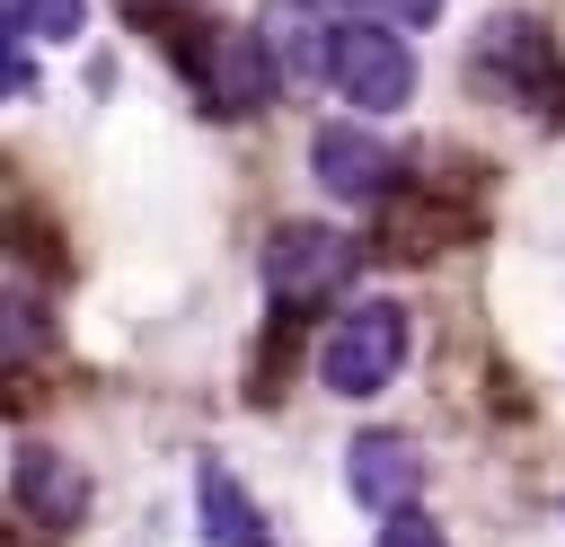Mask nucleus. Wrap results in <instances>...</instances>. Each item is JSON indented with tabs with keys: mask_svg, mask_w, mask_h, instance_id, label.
Segmentation results:
<instances>
[{
	"mask_svg": "<svg viewBox=\"0 0 565 547\" xmlns=\"http://www.w3.org/2000/svg\"><path fill=\"white\" fill-rule=\"evenodd\" d=\"M194 521H203L212 547H274L265 512L247 503V485H238L230 468H203V485H194Z\"/></svg>",
	"mask_w": 565,
	"mask_h": 547,
	"instance_id": "8",
	"label": "nucleus"
},
{
	"mask_svg": "<svg viewBox=\"0 0 565 547\" xmlns=\"http://www.w3.org/2000/svg\"><path fill=\"white\" fill-rule=\"evenodd\" d=\"M309 168H318V185H327L335 203H380V194L397 185V150H388L380 132H362V124H318Z\"/></svg>",
	"mask_w": 565,
	"mask_h": 547,
	"instance_id": "4",
	"label": "nucleus"
},
{
	"mask_svg": "<svg viewBox=\"0 0 565 547\" xmlns=\"http://www.w3.org/2000/svg\"><path fill=\"white\" fill-rule=\"evenodd\" d=\"M256 62H265V79H327V26H318V0H265L256 9Z\"/></svg>",
	"mask_w": 565,
	"mask_h": 547,
	"instance_id": "6",
	"label": "nucleus"
},
{
	"mask_svg": "<svg viewBox=\"0 0 565 547\" xmlns=\"http://www.w3.org/2000/svg\"><path fill=\"white\" fill-rule=\"evenodd\" d=\"M35 88V71H26V53H18V26L0 18V97H26Z\"/></svg>",
	"mask_w": 565,
	"mask_h": 547,
	"instance_id": "12",
	"label": "nucleus"
},
{
	"mask_svg": "<svg viewBox=\"0 0 565 547\" xmlns=\"http://www.w3.org/2000/svg\"><path fill=\"white\" fill-rule=\"evenodd\" d=\"M380 547H450V538H441V529H433L424 512H397V521L380 529Z\"/></svg>",
	"mask_w": 565,
	"mask_h": 547,
	"instance_id": "13",
	"label": "nucleus"
},
{
	"mask_svg": "<svg viewBox=\"0 0 565 547\" xmlns=\"http://www.w3.org/2000/svg\"><path fill=\"white\" fill-rule=\"evenodd\" d=\"M53 353V318L26 291H0V371H35Z\"/></svg>",
	"mask_w": 565,
	"mask_h": 547,
	"instance_id": "10",
	"label": "nucleus"
},
{
	"mask_svg": "<svg viewBox=\"0 0 565 547\" xmlns=\"http://www.w3.org/2000/svg\"><path fill=\"white\" fill-rule=\"evenodd\" d=\"M371 9H388L397 26H433V18H441V0H371Z\"/></svg>",
	"mask_w": 565,
	"mask_h": 547,
	"instance_id": "14",
	"label": "nucleus"
},
{
	"mask_svg": "<svg viewBox=\"0 0 565 547\" xmlns=\"http://www.w3.org/2000/svg\"><path fill=\"white\" fill-rule=\"evenodd\" d=\"M344 485H353L362 512H388V521H397V512L415 503V485H424V450H415L406 432H353Z\"/></svg>",
	"mask_w": 565,
	"mask_h": 547,
	"instance_id": "5",
	"label": "nucleus"
},
{
	"mask_svg": "<svg viewBox=\"0 0 565 547\" xmlns=\"http://www.w3.org/2000/svg\"><path fill=\"white\" fill-rule=\"evenodd\" d=\"M0 18H9V26H26V35H53V44H62V35H79L88 0H9Z\"/></svg>",
	"mask_w": 565,
	"mask_h": 547,
	"instance_id": "11",
	"label": "nucleus"
},
{
	"mask_svg": "<svg viewBox=\"0 0 565 547\" xmlns=\"http://www.w3.org/2000/svg\"><path fill=\"white\" fill-rule=\"evenodd\" d=\"M256 88H265V62H256V44H247V35H221V44L203 53V97L238 115V106H256Z\"/></svg>",
	"mask_w": 565,
	"mask_h": 547,
	"instance_id": "9",
	"label": "nucleus"
},
{
	"mask_svg": "<svg viewBox=\"0 0 565 547\" xmlns=\"http://www.w3.org/2000/svg\"><path fill=\"white\" fill-rule=\"evenodd\" d=\"M397 362H406V309H397V300H362V309L335 318L327 344H318V379H327L335 397H380V388L397 379Z\"/></svg>",
	"mask_w": 565,
	"mask_h": 547,
	"instance_id": "1",
	"label": "nucleus"
},
{
	"mask_svg": "<svg viewBox=\"0 0 565 547\" xmlns=\"http://www.w3.org/2000/svg\"><path fill=\"white\" fill-rule=\"evenodd\" d=\"M327 79H335L362 115H397L406 88H415V62H406V44H397L388 26L344 18V26H327Z\"/></svg>",
	"mask_w": 565,
	"mask_h": 547,
	"instance_id": "2",
	"label": "nucleus"
},
{
	"mask_svg": "<svg viewBox=\"0 0 565 547\" xmlns=\"http://www.w3.org/2000/svg\"><path fill=\"white\" fill-rule=\"evenodd\" d=\"M353 238L344 229H327V221H282L274 229V247H265V291L282 300V309H318L327 291H344L353 282Z\"/></svg>",
	"mask_w": 565,
	"mask_h": 547,
	"instance_id": "3",
	"label": "nucleus"
},
{
	"mask_svg": "<svg viewBox=\"0 0 565 547\" xmlns=\"http://www.w3.org/2000/svg\"><path fill=\"white\" fill-rule=\"evenodd\" d=\"M18 503L44 521V529H71L88 512V476L62 459V450H18Z\"/></svg>",
	"mask_w": 565,
	"mask_h": 547,
	"instance_id": "7",
	"label": "nucleus"
}]
</instances>
